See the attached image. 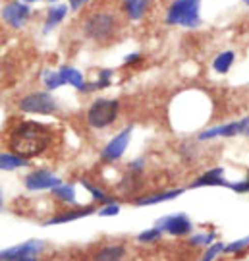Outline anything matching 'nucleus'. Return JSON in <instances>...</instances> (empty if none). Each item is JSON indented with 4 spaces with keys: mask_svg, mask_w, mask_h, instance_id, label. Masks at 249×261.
<instances>
[{
    "mask_svg": "<svg viewBox=\"0 0 249 261\" xmlns=\"http://www.w3.org/2000/svg\"><path fill=\"white\" fill-rule=\"evenodd\" d=\"M23 184L29 192H41V190H54L62 184V180L52 174L50 170H45V168H39V170H33L29 172L27 176L23 178Z\"/></svg>",
    "mask_w": 249,
    "mask_h": 261,
    "instance_id": "10",
    "label": "nucleus"
},
{
    "mask_svg": "<svg viewBox=\"0 0 249 261\" xmlns=\"http://www.w3.org/2000/svg\"><path fill=\"white\" fill-rule=\"evenodd\" d=\"M131 132H133V126H126L118 136H114V138L104 145V149H102V153H101L102 163H116L118 159H122V155L128 149L129 140H131Z\"/></svg>",
    "mask_w": 249,
    "mask_h": 261,
    "instance_id": "7",
    "label": "nucleus"
},
{
    "mask_svg": "<svg viewBox=\"0 0 249 261\" xmlns=\"http://www.w3.org/2000/svg\"><path fill=\"white\" fill-rule=\"evenodd\" d=\"M118 213H120V205H118L116 201L106 203L102 209H99V211H97V215H99V217H116Z\"/></svg>",
    "mask_w": 249,
    "mask_h": 261,
    "instance_id": "29",
    "label": "nucleus"
},
{
    "mask_svg": "<svg viewBox=\"0 0 249 261\" xmlns=\"http://www.w3.org/2000/svg\"><path fill=\"white\" fill-rule=\"evenodd\" d=\"M87 2H89V0H68V6H70V10L77 12V10H81Z\"/></svg>",
    "mask_w": 249,
    "mask_h": 261,
    "instance_id": "33",
    "label": "nucleus"
},
{
    "mask_svg": "<svg viewBox=\"0 0 249 261\" xmlns=\"http://www.w3.org/2000/svg\"><path fill=\"white\" fill-rule=\"evenodd\" d=\"M70 12V6L68 4H56V6H50L48 12H46V18H45V25H43V33H48L58 25L62 23Z\"/></svg>",
    "mask_w": 249,
    "mask_h": 261,
    "instance_id": "15",
    "label": "nucleus"
},
{
    "mask_svg": "<svg viewBox=\"0 0 249 261\" xmlns=\"http://www.w3.org/2000/svg\"><path fill=\"white\" fill-rule=\"evenodd\" d=\"M249 246V236L245 238H240V240H234L230 242L228 246H224V253H238V252H243L245 248Z\"/></svg>",
    "mask_w": 249,
    "mask_h": 261,
    "instance_id": "27",
    "label": "nucleus"
},
{
    "mask_svg": "<svg viewBox=\"0 0 249 261\" xmlns=\"http://www.w3.org/2000/svg\"><path fill=\"white\" fill-rule=\"evenodd\" d=\"M8 149L23 159H35L43 155L52 143V130L35 120H23L16 124L8 134Z\"/></svg>",
    "mask_w": 249,
    "mask_h": 261,
    "instance_id": "1",
    "label": "nucleus"
},
{
    "mask_svg": "<svg viewBox=\"0 0 249 261\" xmlns=\"http://www.w3.org/2000/svg\"><path fill=\"white\" fill-rule=\"evenodd\" d=\"M27 159L19 157L16 153H2L0 155V168L2 170H16V168H21V167H27Z\"/></svg>",
    "mask_w": 249,
    "mask_h": 261,
    "instance_id": "20",
    "label": "nucleus"
},
{
    "mask_svg": "<svg viewBox=\"0 0 249 261\" xmlns=\"http://www.w3.org/2000/svg\"><path fill=\"white\" fill-rule=\"evenodd\" d=\"M118 111H120V103L116 99H97L87 111V124L93 130L108 128L118 118Z\"/></svg>",
    "mask_w": 249,
    "mask_h": 261,
    "instance_id": "4",
    "label": "nucleus"
},
{
    "mask_svg": "<svg viewBox=\"0 0 249 261\" xmlns=\"http://www.w3.org/2000/svg\"><path fill=\"white\" fill-rule=\"evenodd\" d=\"M216 240V232H207V234H195L189 238V246H211Z\"/></svg>",
    "mask_w": 249,
    "mask_h": 261,
    "instance_id": "26",
    "label": "nucleus"
},
{
    "mask_svg": "<svg viewBox=\"0 0 249 261\" xmlns=\"http://www.w3.org/2000/svg\"><path fill=\"white\" fill-rule=\"evenodd\" d=\"M52 196L68 203V205H75V188L72 184H60L58 188L52 190Z\"/></svg>",
    "mask_w": 249,
    "mask_h": 261,
    "instance_id": "21",
    "label": "nucleus"
},
{
    "mask_svg": "<svg viewBox=\"0 0 249 261\" xmlns=\"http://www.w3.org/2000/svg\"><path fill=\"white\" fill-rule=\"evenodd\" d=\"M234 60H236V53H234V50H224V53H220V55L214 58L212 70H214L216 74H228L232 64H234Z\"/></svg>",
    "mask_w": 249,
    "mask_h": 261,
    "instance_id": "19",
    "label": "nucleus"
},
{
    "mask_svg": "<svg viewBox=\"0 0 249 261\" xmlns=\"http://www.w3.org/2000/svg\"><path fill=\"white\" fill-rule=\"evenodd\" d=\"M120 31L118 18L110 12H93L83 21V35L95 45H110Z\"/></svg>",
    "mask_w": 249,
    "mask_h": 261,
    "instance_id": "2",
    "label": "nucleus"
},
{
    "mask_svg": "<svg viewBox=\"0 0 249 261\" xmlns=\"http://www.w3.org/2000/svg\"><path fill=\"white\" fill-rule=\"evenodd\" d=\"M112 74H114L112 70H101V72H99V80L87 84L85 93H91V91H97V89H106V87L112 84Z\"/></svg>",
    "mask_w": 249,
    "mask_h": 261,
    "instance_id": "22",
    "label": "nucleus"
},
{
    "mask_svg": "<svg viewBox=\"0 0 249 261\" xmlns=\"http://www.w3.org/2000/svg\"><path fill=\"white\" fill-rule=\"evenodd\" d=\"M236 136H249V116L238 122H228L222 126H214L199 134V140H214V138H236Z\"/></svg>",
    "mask_w": 249,
    "mask_h": 261,
    "instance_id": "6",
    "label": "nucleus"
},
{
    "mask_svg": "<svg viewBox=\"0 0 249 261\" xmlns=\"http://www.w3.org/2000/svg\"><path fill=\"white\" fill-rule=\"evenodd\" d=\"M207 186L230 188L232 182H228V180L224 178V168H222V167H214V168H211V170L203 172L201 176H197L193 182L189 184V188H191V190H195V188H207Z\"/></svg>",
    "mask_w": 249,
    "mask_h": 261,
    "instance_id": "12",
    "label": "nucleus"
},
{
    "mask_svg": "<svg viewBox=\"0 0 249 261\" xmlns=\"http://www.w3.org/2000/svg\"><path fill=\"white\" fill-rule=\"evenodd\" d=\"M43 84L48 91H54L58 89L60 85H64V80H62V75H60V70L54 72V70H45L43 72Z\"/></svg>",
    "mask_w": 249,
    "mask_h": 261,
    "instance_id": "24",
    "label": "nucleus"
},
{
    "mask_svg": "<svg viewBox=\"0 0 249 261\" xmlns=\"http://www.w3.org/2000/svg\"><path fill=\"white\" fill-rule=\"evenodd\" d=\"M97 213V209L93 205L81 207V209H70V211H62V213L50 217L48 221H45L46 226H52V224H64V223H72V221H77V219H83V217H89V215Z\"/></svg>",
    "mask_w": 249,
    "mask_h": 261,
    "instance_id": "14",
    "label": "nucleus"
},
{
    "mask_svg": "<svg viewBox=\"0 0 249 261\" xmlns=\"http://www.w3.org/2000/svg\"><path fill=\"white\" fill-rule=\"evenodd\" d=\"M149 4H151V0H124L122 2V10L128 16V19L139 21V19L147 14Z\"/></svg>",
    "mask_w": 249,
    "mask_h": 261,
    "instance_id": "16",
    "label": "nucleus"
},
{
    "mask_svg": "<svg viewBox=\"0 0 249 261\" xmlns=\"http://www.w3.org/2000/svg\"><path fill=\"white\" fill-rule=\"evenodd\" d=\"M52 2H56V0H52Z\"/></svg>",
    "mask_w": 249,
    "mask_h": 261,
    "instance_id": "37",
    "label": "nucleus"
},
{
    "mask_svg": "<svg viewBox=\"0 0 249 261\" xmlns=\"http://www.w3.org/2000/svg\"><path fill=\"white\" fill-rule=\"evenodd\" d=\"M45 250V242L43 240H27V242L8 248V250H2L0 253V259L4 261H18L19 257H27V255H39V253Z\"/></svg>",
    "mask_w": 249,
    "mask_h": 261,
    "instance_id": "11",
    "label": "nucleus"
},
{
    "mask_svg": "<svg viewBox=\"0 0 249 261\" xmlns=\"http://www.w3.org/2000/svg\"><path fill=\"white\" fill-rule=\"evenodd\" d=\"M29 18H31V8H29L27 2L12 0V2H8V4L2 8V19H4L12 29H21L27 23Z\"/></svg>",
    "mask_w": 249,
    "mask_h": 261,
    "instance_id": "9",
    "label": "nucleus"
},
{
    "mask_svg": "<svg viewBox=\"0 0 249 261\" xmlns=\"http://www.w3.org/2000/svg\"><path fill=\"white\" fill-rule=\"evenodd\" d=\"M222 252H224V244L214 242V244H211V246H209V250L205 252V255L199 261H214V259H216V255H220Z\"/></svg>",
    "mask_w": 249,
    "mask_h": 261,
    "instance_id": "28",
    "label": "nucleus"
},
{
    "mask_svg": "<svg viewBox=\"0 0 249 261\" xmlns=\"http://www.w3.org/2000/svg\"><path fill=\"white\" fill-rule=\"evenodd\" d=\"M141 60H143V55L131 53V55H128L124 58V66H133V64H137V62H141Z\"/></svg>",
    "mask_w": 249,
    "mask_h": 261,
    "instance_id": "32",
    "label": "nucleus"
},
{
    "mask_svg": "<svg viewBox=\"0 0 249 261\" xmlns=\"http://www.w3.org/2000/svg\"><path fill=\"white\" fill-rule=\"evenodd\" d=\"M155 226H158L162 232L180 238V236H187V234L191 232L193 223H191V219L185 213H176V215H168V217L158 219Z\"/></svg>",
    "mask_w": 249,
    "mask_h": 261,
    "instance_id": "8",
    "label": "nucleus"
},
{
    "mask_svg": "<svg viewBox=\"0 0 249 261\" xmlns=\"http://www.w3.org/2000/svg\"><path fill=\"white\" fill-rule=\"evenodd\" d=\"M21 2H27V4H31V2H39V0H21Z\"/></svg>",
    "mask_w": 249,
    "mask_h": 261,
    "instance_id": "35",
    "label": "nucleus"
},
{
    "mask_svg": "<svg viewBox=\"0 0 249 261\" xmlns=\"http://www.w3.org/2000/svg\"><path fill=\"white\" fill-rule=\"evenodd\" d=\"M18 109L27 114H54L58 112V103L50 91H33L19 99Z\"/></svg>",
    "mask_w": 249,
    "mask_h": 261,
    "instance_id": "5",
    "label": "nucleus"
},
{
    "mask_svg": "<svg viewBox=\"0 0 249 261\" xmlns=\"http://www.w3.org/2000/svg\"><path fill=\"white\" fill-rule=\"evenodd\" d=\"M79 182H81V186L85 188V190H87L89 194H91L95 201H99V203H104V205H106V203H112V197L108 196L106 192H102L101 188L93 186L91 182H89V180H85V178H81Z\"/></svg>",
    "mask_w": 249,
    "mask_h": 261,
    "instance_id": "23",
    "label": "nucleus"
},
{
    "mask_svg": "<svg viewBox=\"0 0 249 261\" xmlns=\"http://www.w3.org/2000/svg\"><path fill=\"white\" fill-rule=\"evenodd\" d=\"M230 190H234L236 194H249V174H247V178H245V180L232 184Z\"/></svg>",
    "mask_w": 249,
    "mask_h": 261,
    "instance_id": "30",
    "label": "nucleus"
},
{
    "mask_svg": "<svg viewBox=\"0 0 249 261\" xmlns=\"http://www.w3.org/2000/svg\"><path fill=\"white\" fill-rule=\"evenodd\" d=\"M60 75H62L64 84L72 85V87H75L77 91L85 93L87 82H85V77H83V74L77 70V68H72V66H62V68H60Z\"/></svg>",
    "mask_w": 249,
    "mask_h": 261,
    "instance_id": "17",
    "label": "nucleus"
},
{
    "mask_svg": "<svg viewBox=\"0 0 249 261\" xmlns=\"http://www.w3.org/2000/svg\"><path fill=\"white\" fill-rule=\"evenodd\" d=\"M143 168H145V159H135V161H131V163H129L128 170L141 174V172H143Z\"/></svg>",
    "mask_w": 249,
    "mask_h": 261,
    "instance_id": "31",
    "label": "nucleus"
},
{
    "mask_svg": "<svg viewBox=\"0 0 249 261\" xmlns=\"http://www.w3.org/2000/svg\"><path fill=\"white\" fill-rule=\"evenodd\" d=\"M160 236H162V230H160L158 226H153V228L143 230L141 234H137V242H141V244L157 242V240H160Z\"/></svg>",
    "mask_w": 249,
    "mask_h": 261,
    "instance_id": "25",
    "label": "nucleus"
},
{
    "mask_svg": "<svg viewBox=\"0 0 249 261\" xmlns=\"http://www.w3.org/2000/svg\"><path fill=\"white\" fill-rule=\"evenodd\" d=\"M201 0H174L166 12L168 25H182L185 29H193L201 23L199 16Z\"/></svg>",
    "mask_w": 249,
    "mask_h": 261,
    "instance_id": "3",
    "label": "nucleus"
},
{
    "mask_svg": "<svg viewBox=\"0 0 249 261\" xmlns=\"http://www.w3.org/2000/svg\"><path fill=\"white\" fill-rule=\"evenodd\" d=\"M18 261H37V257L35 255H27V257H19Z\"/></svg>",
    "mask_w": 249,
    "mask_h": 261,
    "instance_id": "34",
    "label": "nucleus"
},
{
    "mask_svg": "<svg viewBox=\"0 0 249 261\" xmlns=\"http://www.w3.org/2000/svg\"><path fill=\"white\" fill-rule=\"evenodd\" d=\"M184 194V188H174V190H166V192H157L151 196H139L133 199V205L137 207H147V205H157V203H164L170 199H176Z\"/></svg>",
    "mask_w": 249,
    "mask_h": 261,
    "instance_id": "13",
    "label": "nucleus"
},
{
    "mask_svg": "<svg viewBox=\"0 0 249 261\" xmlns=\"http://www.w3.org/2000/svg\"><path fill=\"white\" fill-rule=\"evenodd\" d=\"M243 4H247V6H249V0H243Z\"/></svg>",
    "mask_w": 249,
    "mask_h": 261,
    "instance_id": "36",
    "label": "nucleus"
},
{
    "mask_svg": "<svg viewBox=\"0 0 249 261\" xmlns=\"http://www.w3.org/2000/svg\"><path fill=\"white\" fill-rule=\"evenodd\" d=\"M124 255H126V248L118 246V244H112V246H106L95 253L93 261H122Z\"/></svg>",
    "mask_w": 249,
    "mask_h": 261,
    "instance_id": "18",
    "label": "nucleus"
}]
</instances>
